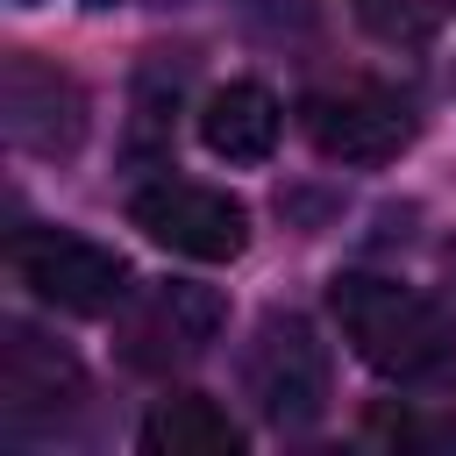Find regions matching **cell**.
I'll list each match as a JSON object with an SVG mask.
<instances>
[{
    "instance_id": "6da1fadb",
    "label": "cell",
    "mask_w": 456,
    "mask_h": 456,
    "mask_svg": "<svg viewBox=\"0 0 456 456\" xmlns=\"http://www.w3.org/2000/svg\"><path fill=\"white\" fill-rule=\"evenodd\" d=\"M328 314H335L342 342L356 349V363L378 370L385 385L456 392V321L428 292L378 278V271H342L328 285Z\"/></svg>"
},
{
    "instance_id": "7a4b0ae2",
    "label": "cell",
    "mask_w": 456,
    "mask_h": 456,
    "mask_svg": "<svg viewBox=\"0 0 456 456\" xmlns=\"http://www.w3.org/2000/svg\"><path fill=\"white\" fill-rule=\"evenodd\" d=\"M299 128L328 164H385L413 142V100L378 78H335L299 100Z\"/></svg>"
},
{
    "instance_id": "3957f363",
    "label": "cell",
    "mask_w": 456,
    "mask_h": 456,
    "mask_svg": "<svg viewBox=\"0 0 456 456\" xmlns=\"http://www.w3.org/2000/svg\"><path fill=\"white\" fill-rule=\"evenodd\" d=\"M7 264H14V285H28L43 306L57 314H114L128 299V264L107 249V242H86V235H64V228H21L7 242Z\"/></svg>"
},
{
    "instance_id": "277c9868",
    "label": "cell",
    "mask_w": 456,
    "mask_h": 456,
    "mask_svg": "<svg viewBox=\"0 0 456 456\" xmlns=\"http://www.w3.org/2000/svg\"><path fill=\"white\" fill-rule=\"evenodd\" d=\"M242 385L264 420L306 428L328 406V342L314 335L306 314H264L249 349H242Z\"/></svg>"
},
{
    "instance_id": "5b68a950",
    "label": "cell",
    "mask_w": 456,
    "mask_h": 456,
    "mask_svg": "<svg viewBox=\"0 0 456 456\" xmlns=\"http://www.w3.org/2000/svg\"><path fill=\"white\" fill-rule=\"evenodd\" d=\"M128 221L171 249V256H192V264H228L242 256L249 242V207L221 185H200V178H157L128 200Z\"/></svg>"
},
{
    "instance_id": "8992f818",
    "label": "cell",
    "mask_w": 456,
    "mask_h": 456,
    "mask_svg": "<svg viewBox=\"0 0 456 456\" xmlns=\"http://www.w3.org/2000/svg\"><path fill=\"white\" fill-rule=\"evenodd\" d=\"M86 399V370L71 349H57L50 335H36L28 321L0 328V420L14 442L57 428L71 406Z\"/></svg>"
},
{
    "instance_id": "52a82bcc",
    "label": "cell",
    "mask_w": 456,
    "mask_h": 456,
    "mask_svg": "<svg viewBox=\"0 0 456 456\" xmlns=\"http://www.w3.org/2000/svg\"><path fill=\"white\" fill-rule=\"evenodd\" d=\"M221 321H228V306L214 285H185V278L150 285L121 321V356L135 370H178L221 335Z\"/></svg>"
},
{
    "instance_id": "ba28073f",
    "label": "cell",
    "mask_w": 456,
    "mask_h": 456,
    "mask_svg": "<svg viewBox=\"0 0 456 456\" xmlns=\"http://www.w3.org/2000/svg\"><path fill=\"white\" fill-rule=\"evenodd\" d=\"M0 107H7V142L28 150V157H71L86 142V93L71 71L43 64L36 50H14L7 57V86H0Z\"/></svg>"
},
{
    "instance_id": "9c48e42d",
    "label": "cell",
    "mask_w": 456,
    "mask_h": 456,
    "mask_svg": "<svg viewBox=\"0 0 456 456\" xmlns=\"http://www.w3.org/2000/svg\"><path fill=\"white\" fill-rule=\"evenodd\" d=\"M278 128H285V107H278V93L256 86V78L214 86L207 107H200V142H207L221 164H264V157L278 150Z\"/></svg>"
},
{
    "instance_id": "30bf717a",
    "label": "cell",
    "mask_w": 456,
    "mask_h": 456,
    "mask_svg": "<svg viewBox=\"0 0 456 456\" xmlns=\"http://www.w3.org/2000/svg\"><path fill=\"white\" fill-rule=\"evenodd\" d=\"M135 442H142L150 456H242V428H235L214 399H200V392L157 399Z\"/></svg>"
},
{
    "instance_id": "8fae6325",
    "label": "cell",
    "mask_w": 456,
    "mask_h": 456,
    "mask_svg": "<svg viewBox=\"0 0 456 456\" xmlns=\"http://www.w3.org/2000/svg\"><path fill=\"white\" fill-rule=\"evenodd\" d=\"M349 14L363 21V36H378L392 50H420L442 28V0H349Z\"/></svg>"
},
{
    "instance_id": "7c38bea8",
    "label": "cell",
    "mask_w": 456,
    "mask_h": 456,
    "mask_svg": "<svg viewBox=\"0 0 456 456\" xmlns=\"http://www.w3.org/2000/svg\"><path fill=\"white\" fill-rule=\"evenodd\" d=\"M86 7H121V0H86Z\"/></svg>"
},
{
    "instance_id": "4fadbf2b",
    "label": "cell",
    "mask_w": 456,
    "mask_h": 456,
    "mask_svg": "<svg viewBox=\"0 0 456 456\" xmlns=\"http://www.w3.org/2000/svg\"><path fill=\"white\" fill-rule=\"evenodd\" d=\"M14 7H43V0H14Z\"/></svg>"
}]
</instances>
